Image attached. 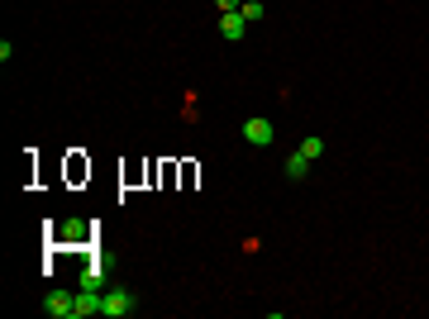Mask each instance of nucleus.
Listing matches in <instances>:
<instances>
[{
  "label": "nucleus",
  "mask_w": 429,
  "mask_h": 319,
  "mask_svg": "<svg viewBox=\"0 0 429 319\" xmlns=\"http://www.w3.org/2000/svg\"><path fill=\"white\" fill-rule=\"evenodd\" d=\"M243 143H253V148H267V143H277V124H272V119H262V114L243 119Z\"/></svg>",
  "instance_id": "nucleus-1"
},
{
  "label": "nucleus",
  "mask_w": 429,
  "mask_h": 319,
  "mask_svg": "<svg viewBox=\"0 0 429 319\" xmlns=\"http://www.w3.org/2000/svg\"><path fill=\"white\" fill-rule=\"evenodd\" d=\"M101 305H106L101 286H82V296H77V310H72V319H91V315H101Z\"/></svg>",
  "instance_id": "nucleus-2"
},
{
  "label": "nucleus",
  "mask_w": 429,
  "mask_h": 319,
  "mask_svg": "<svg viewBox=\"0 0 429 319\" xmlns=\"http://www.w3.org/2000/svg\"><path fill=\"white\" fill-rule=\"evenodd\" d=\"M101 315H110V319L134 315V296H129V291H110V296H106V305H101Z\"/></svg>",
  "instance_id": "nucleus-3"
},
{
  "label": "nucleus",
  "mask_w": 429,
  "mask_h": 319,
  "mask_svg": "<svg viewBox=\"0 0 429 319\" xmlns=\"http://www.w3.org/2000/svg\"><path fill=\"white\" fill-rule=\"evenodd\" d=\"M43 310L53 319H72V310H77V296H62V291H53L48 301H43Z\"/></svg>",
  "instance_id": "nucleus-4"
},
{
  "label": "nucleus",
  "mask_w": 429,
  "mask_h": 319,
  "mask_svg": "<svg viewBox=\"0 0 429 319\" xmlns=\"http://www.w3.org/2000/svg\"><path fill=\"white\" fill-rule=\"evenodd\" d=\"M219 29H224V38H243V29H248V19L234 10V14H219Z\"/></svg>",
  "instance_id": "nucleus-5"
},
{
  "label": "nucleus",
  "mask_w": 429,
  "mask_h": 319,
  "mask_svg": "<svg viewBox=\"0 0 429 319\" xmlns=\"http://www.w3.org/2000/svg\"><path fill=\"white\" fill-rule=\"evenodd\" d=\"M306 172H310V157L296 148V153L286 157V177H291V181H306Z\"/></svg>",
  "instance_id": "nucleus-6"
},
{
  "label": "nucleus",
  "mask_w": 429,
  "mask_h": 319,
  "mask_svg": "<svg viewBox=\"0 0 429 319\" xmlns=\"http://www.w3.org/2000/svg\"><path fill=\"white\" fill-rule=\"evenodd\" d=\"M301 153H306L310 162H320V157H324V138H320V133H310V138L301 143Z\"/></svg>",
  "instance_id": "nucleus-7"
},
{
  "label": "nucleus",
  "mask_w": 429,
  "mask_h": 319,
  "mask_svg": "<svg viewBox=\"0 0 429 319\" xmlns=\"http://www.w3.org/2000/svg\"><path fill=\"white\" fill-rule=\"evenodd\" d=\"M238 14H243V19H248V24H258V19H262V14H267V10H262V5H258V0H243V10H238Z\"/></svg>",
  "instance_id": "nucleus-8"
},
{
  "label": "nucleus",
  "mask_w": 429,
  "mask_h": 319,
  "mask_svg": "<svg viewBox=\"0 0 429 319\" xmlns=\"http://www.w3.org/2000/svg\"><path fill=\"white\" fill-rule=\"evenodd\" d=\"M219 5V14H234V10H243V0H214Z\"/></svg>",
  "instance_id": "nucleus-9"
}]
</instances>
